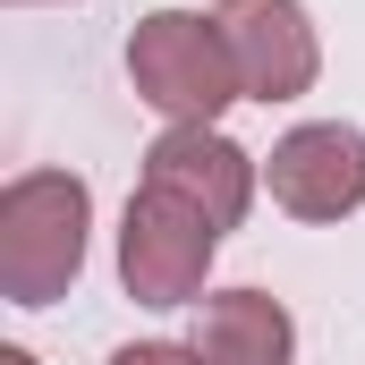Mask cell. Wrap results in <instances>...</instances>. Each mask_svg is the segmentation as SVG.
<instances>
[{
	"instance_id": "4",
	"label": "cell",
	"mask_w": 365,
	"mask_h": 365,
	"mask_svg": "<svg viewBox=\"0 0 365 365\" xmlns=\"http://www.w3.org/2000/svg\"><path fill=\"white\" fill-rule=\"evenodd\" d=\"M212 17L230 34V60H238L247 102H297V93L314 86L323 43H314V17L297 0H221Z\"/></svg>"
},
{
	"instance_id": "8",
	"label": "cell",
	"mask_w": 365,
	"mask_h": 365,
	"mask_svg": "<svg viewBox=\"0 0 365 365\" xmlns=\"http://www.w3.org/2000/svg\"><path fill=\"white\" fill-rule=\"evenodd\" d=\"M110 365H195V349H170V340H136V349H119Z\"/></svg>"
},
{
	"instance_id": "6",
	"label": "cell",
	"mask_w": 365,
	"mask_h": 365,
	"mask_svg": "<svg viewBox=\"0 0 365 365\" xmlns=\"http://www.w3.org/2000/svg\"><path fill=\"white\" fill-rule=\"evenodd\" d=\"M145 179L187 195V204H204L221 230H238V221H247V195H255V162H247L221 128H170V136H153Z\"/></svg>"
},
{
	"instance_id": "1",
	"label": "cell",
	"mask_w": 365,
	"mask_h": 365,
	"mask_svg": "<svg viewBox=\"0 0 365 365\" xmlns=\"http://www.w3.org/2000/svg\"><path fill=\"white\" fill-rule=\"evenodd\" d=\"M86 221L93 195L68 170H26L0 187V297L9 306H51L86 272Z\"/></svg>"
},
{
	"instance_id": "9",
	"label": "cell",
	"mask_w": 365,
	"mask_h": 365,
	"mask_svg": "<svg viewBox=\"0 0 365 365\" xmlns=\"http://www.w3.org/2000/svg\"><path fill=\"white\" fill-rule=\"evenodd\" d=\"M0 365H34V357H26V349H0Z\"/></svg>"
},
{
	"instance_id": "2",
	"label": "cell",
	"mask_w": 365,
	"mask_h": 365,
	"mask_svg": "<svg viewBox=\"0 0 365 365\" xmlns=\"http://www.w3.org/2000/svg\"><path fill=\"white\" fill-rule=\"evenodd\" d=\"M128 77H136V93H145L170 128H212V119L247 93L221 17H195V9L136 17V34H128Z\"/></svg>"
},
{
	"instance_id": "5",
	"label": "cell",
	"mask_w": 365,
	"mask_h": 365,
	"mask_svg": "<svg viewBox=\"0 0 365 365\" xmlns=\"http://www.w3.org/2000/svg\"><path fill=\"white\" fill-rule=\"evenodd\" d=\"M272 204L297 221H349L365 204V136L340 119H314V128H289L264 162Z\"/></svg>"
},
{
	"instance_id": "7",
	"label": "cell",
	"mask_w": 365,
	"mask_h": 365,
	"mask_svg": "<svg viewBox=\"0 0 365 365\" xmlns=\"http://www.w3.org/2000/svg\"><path fill=\"white\" fill-rule=\"evenodd\" d=\"M187 349H195V365H289L297 331H289V306L280 297H264V289H221V297H204Z\"/></svg>"
},
{
	"instance_id": "3",
	"label": "cell",
	"mask_w": 365,
	"mask_h": 365,
	"mask_svg": "<svg viewBox=\"0 0 365 365\" xmlns=\"http://www.w3.org/2000/svg\"><path fill=\"white\" fill-rule=\"evenodd\" d=\"M212 247H221V221L145 179L128 195V221H119V280L136 306H187L212 272Z\"/></svg>"
}]
</instances>
